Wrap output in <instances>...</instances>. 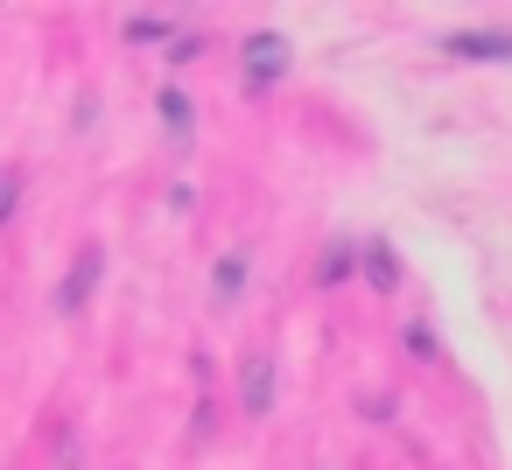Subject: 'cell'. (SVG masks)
<instances>
[{"mask_svg":"<svg viewBox=\"0 0 512 470\" xmlns=\"http://www.w3.org/2000/svg\"><path fill=\"white\" fill-rule=\"evenodd\" d=\"M239 407L260 421V414H274V358L267 351H253L246 358V372H239Z\"/></svg>","mask_w":512,"mask_h":470,"instance_id":"3","label":"cell"},{"mask_svg":"<svg viewBox=\"0 0 512 470\" xmlns=\"http://www.w3.org/2000/svg\"><path fill=\"white\" fill-rule=\"evenodd\" d=\"M155 113H162V127H169L176 141H190L197 113H190V92H183V85H162V92H155Z\"/></svg>","mask_w":512,"mask_h":470,"instance_id":"5","label":"cell"},{"mask_svg":"<svg viewBox=\"0 0 512 470\" xmlns=\"http://www.w3.org/2000/svg\"><path fill=\"white\" fill-rule=\"evenodd\" d=\"M449 57H470V64H512V36L498 29H463V36H442Z\"/></svg>","mask_w":512,"mask_h":470,"instance_id":"4","label":"cell"},{"mask_svg":"<svg viewBox=\"0 0 512 470\" xmlns=\"http://www.w3.org/2000/svg\"><path fill=\"white\" fill-rule=\"evenodd\" d=\"M99 267H106V253H99V246H78L71 274L57 281V309H64V316H78V309H85V295L99 288Z\"/></svg>","mask_w":512,"mask_h":470,"instance_id":"2","label":"cell"},{"mask_svg":"<svg viewBox=\"0 0 512 470\" xmlns=\"http://www.w3.org/2000/svg\"><path fill=\"white\" fill-rule=\"evenodd\" d=\"M281 71H288V43H281L274 29L246 36V85H253V92H267V85H274Z\"/></svg>","mask_w":512,"mask_h":470,"instance_id":"1","label":"cell"},{"mask_svg":"<svg viewBox=\"0 0 512 470\" xmlns=\"http://www.w3.org/2000/svg\"><path fill=\"white\" fill-rule=\"evenodd\" d=\"M351 260H358V246H344V239L323 246V260H316V288H337V281L351 274Z\"/></svg>","mask_w":512,"mask_h":470,"instance_id":"6","label":"cell"},{"mask_svg":"<svg viewBox=\"0 0 512 470\" xmlns=\"http://www.w3.org/2000/svg\"><path fill=\"white\" fill-rule=\"evenodd\" d=\"M127 36H134V43H162V36H169V22H162V15H134V22H127Z\"/></svg>","mask_w":512,"mask_h":470,"instance_id":"9","label":"cell"},{"mask_svg":"<svg viewBox=\"0 0 512 470\" xmlns=\"http://www.w3.org/2000/svg\"><path fill=\"white\" fill-rule=\"evenodd\" d=\"M239 288H246V260L232 253V260H218V267H211V295H218V302H232Z\"/></svg>","mask_w":512,"mask_h":470,"instance_id":"8","label":"cell"},{"mask_svg":"<svg viewBox=\"0 0 512 470\" xmlns=\"http://www.w3.org/2000/svg\"><path fill=\"white\" fill-rule=\"evenodd\" d=\"M407 351H414V358H435V337H428L421 323H407Z\"/></svg>","mask_w":512,"mask_h":470,"instance_id":"10","label":"cell"},{"mask_svg":"<svg viewBox=\"0 0 512 470\" xmlns=\"http://www.w3.org/2000/svg\"><path fill=\"white\" fill-rule=\"evenodd\" d=\"M365 274H372V288H379V295H393V281H400L393 246H365Z\"/></svg>","mask_w":512,"mask_h":470,"instance_id":"7","label":"cell"}]
</instances>
